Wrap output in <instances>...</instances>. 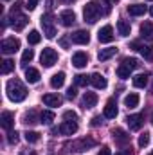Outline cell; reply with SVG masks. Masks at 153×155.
<instances>
[{
    "instance_id": "27",
    "label": "cell",
    "mask_w": 153,
    "mask_h": 155,
    "mask_svg": "<svg viewBox=\"0 0 153 155\" xmlns=\"http://www.w3.org/2000/svg\"><path fill=\"white\" fill-rule=\"evenodd\" d=\"M124 105H126L128 108H135V107L139 105V94H135V92L128 94V96L124 97Z\"/></svg>"
},
{
    "instance_id": "52",
    "label": "cell",
    "mask_w": 153,
    "mask_h": 155,
    "mask_svg": "<svg viewBox=\"0 0 153 155\" xmlns=\"http://www.w3.org/2000/svg\"><path fill=\"white\" fill-rule=\"evenodd\" d=\"M151 124H153V114H151Z\"/></svg>"
},
{
    "instance_id": "9",
    "label": "cell",
    "mask_w": 153,
    "mask_h": 155,
    "mask_svg": "<svg viewBox=\"0 0 153 155\" xmlns=\"http://www.w3.org/2000/svg\"><path fill=\"white\" fill-rule=\"evenodd\" d=\"M97 38H99L101 43H110V41L114 40V27H112V25H105V27H101L99 33H97Z\"/></svg>"
},
{
    "instance_id": "55",
    "label": "cell",
    "mask_w": 153,
    "mask_h": 155,
    "mask_svg": "<svg viewBox=\"0 0 153 155\" xmlns=\"http://www.w3.org/2000/svg\"><path fill=\"white\" fill-rule=\"evenodd\" d=\"M150 2H153V0H150Z\"/></svg>"
},
{
    "instance_id": "17",
    "label": "cell",
    "mask_w": 153,
    "mask_h": 155,
    "mask_svg": "<svg viewBox=\"0 0 153 155\" xmlns=\"http://www.w3.org/2000/svg\"><path fill=\"white\" fill-rule=\"evenodd\" d=\"M115 54H117V47H106V49H101L97 52V60L99 61H106V60H110Z\"/></svg>"
},
{
    "instance_id": "41",
    "label": "cell",
    "mask_w": 153,
    "mask_h": 155,
    "mask_svg": "<svg viewBox=\"0 0 153 155\" xmlns=\"http://www.w3.org/2000/svg\"><path fill=\"white\" fill-rule=\"evenodd\" d=\"M36 5H38V0H27L25 2V9H29V11H34Z\"/></svg>"
},
{
    "instance_id": "53",
    "label": "cell",
    "mask_w": 153,
    "mask_h": 155,
    "mask_svg": "<svg viewBox=\"0 0 153 155\" xmlns=\"http://www.w3.org/2000/svg\"><path fill=\"white\" fill-rule=\"evenodd\" d=\"M4 2H9V0H4Z\"/></svg>"
},
{
    "instance_id": "47",
    "label": "cell",
    "mask_w": 153,
    "mask_h": 155,
    "mask_svg": "<svg viewBox=\"0 0 153 155\" xmlns=\"http://www.w3.org/2000/svg\"><path fill=\"white\" fill-rule=\"evenodd\" d=\"M20 155H36V153H34L33 150H31V152H29V150H24V152H22Z\"/></svg>"
},
{
    "instance_id": "6",
    "label": "cell",
    "mask_w": 153,
    "mask_h": 155,
    "mask_svg": "<svg viewBox=\"0 0 153 155\" xmlns=\"http://www.w3.org/2000/svg\"><path fill=\"white\" fill-rule=\"evenodd\" d=\"M20 49V40L11 36V38H4L2 43H0V51L4 54H15L16 51Z\"/></svg>"
},
{
    "instance_id": "11",
    "label": "cell",
    "mask_w": 153,
    "mask_h": 155,
    "mask_svg": "<svg viewBox=\"0 0 153 155\" xmlns=\"http://www.w3.org/2000/svg\"><path fill=\"white\" fill-rule=\"evenodd\" d=\"M60 22H61V25L70 27V25L76 22V15H74V11H72V9H65V11H61V13H60Z\"/></svg>"
},
{
    "instance_id": "38",
    "label": "cell",
    "mask_w": 153,
    "mask_h": 155,
    "mask_svg": "<svg viewBox=\"0 0 153 155\" xmlns=\"http://www.w3.org/2000/svg\"><path fill=\"white\" fill-rule=\"evenodd\" d=\"M148 144H150V134H148V132H144V134L139 137V146H141V148H144V146H148Z\"/></svg>"
},
{
    "instance_id": "18",
    "label": "cell",
    "mask_w": 153,
    "mask_h": 155,
    "mask_svg": "<svg viewBox=\"0 0 153 155\" xmlns=\"http://www.w3.org/2000/svg\"><path fill=\"white\" fill-rule=\"evenodd\" d=\"M97 105V94L96 92H85L83 96V107L85 108H92Z\"/></svg>"
},
{
    "instance_id": "1",
    "label": "cell",
    "mask_w": 153,
    "mask_h": 155,
    "mask_svg": "<svg viewBox=\"0 0 153 155\" xmlns=\"http://www.w3.org/2000/svg\"><path fill=\"white\" fill-rule=\"evenodd\" d=\"M5 92H7V97L13 101V103H20L27 97V88L24 87V83L20 79H9L7 85H5Z\"/></svg>"
},
{
    "instance_id": "25",
    "label": "cell",
    "mask_w": 153,
    "mask_h": 155,
    "mask_svg": "<svg viewBox=\"0 0 153 155\" xmlns=\"http://www.w3.org/2000/svg\"><path fill=\"white\" fill-rule=\"evenodd\" d=\"M25 79H27V83H38L40 81V72L36 71V69L29 67V69H25Z\"/></svg>"
},
{
    "instance_id": "5",
    "label": "cell",
    "mask_w": 153,
    "mask_h": 155,
    "mask_svg": "<svg viewBox=\"0 0 153 155\" xmlns=\"http://www.w3.org/2000/svg\"><path fill=\"white\" fill-rule=\"evenodd\" d=\"M40 61H41V65L43 67H52L56 61H58V52L54 51V49H50V47H45L43 51H41V56H40Z\"/></svg>"
},
{
    "instance_id": "13",
    "label": "cell",
    "mask_w": 153,
    "mask_h": 155,
    "mask_svg": "<svg viewBox=\"0 0 153 155\" xmlns=\"http://www.w3.org/2000/svg\"><path fill=\"white\" fill-rule=\"evenodd\" d=\"M94 144H96L94 139H79L76 143H72V150L74 152H85L86 148H92Z\"/></svg>"
},
{
    "instance_id": "50",
    "label": "cell",
    "mask_w": 153,
    "mask_h": 155,
    "mask_svg": "<svg viewBox=\"0 0 153 155\" xmlns=\"http://www.w3.org/2000/svg\"><path fill=\"white\" fill-rule=\"evenodd\" d=\"M106 2H110V4H115V2H119V0H106Z\"/></svg>"
},
{
    "instance_id": "35",
    "label": "cell",
    "mask_w": 153,
    "mask_h": 155,
    "mask_svg": "<svg viewBox=\"0 0 153 155\" xmlns=\"http://www.w3.org/2000/svg\"><path fill=\"white\" fill-rule=\"evenodd\" d=\"M40 40H41V35H40L38 31H31V33L27 35V41H29L31 45H36V43H40Z\"/></svg>"
},
{
    "instance_id": "43",
    "label": "cell",
    "mask_w": 153,
    "mask_h": 155,
    "mask_svg": "<svg viewBox=\"0 0 153 155\" xmlns=\"http://www.w3.org/2000/svg\"><path fill=\"white\" fill-rule=\"evenodd\" d=\"M97 155H112V153H110V148H108V146H103Z\"/></svg>"
},
{
    "instance_id": "2",
    "label": "cell",
    "mask_w": 153,
    "mask_h": 155,
    "mask_svg": "<svg viewBox=\"0 0 153 155\" xmlns=\"http://www.w3.org/2000/svg\"><path fill=\"white\" fill-rule=\"evenodd\" d=\"M101 15H105V13L101 11V4L96 2V0L88 2V4L83 7V18H85V22H88V24H96Z\"/></svg>"
},
{
    "instance_id": "33",
    "label": "cell",
    "mask_w": 153,
    "mask_h": 155,
    "mask_svg": "<svg viewBox=\"0 0 153 155\" xmlns=\"http://www.w3.org/2000/svg\"><path fill=\"white\" fill-rule=\"evenodd\" d=\"M130 72H132V69H130V67H126L124 63L117 67V76H119V78H122V79L130 78Z\"/></svg>"
},
{
    "instance_id": "45",
    "label": "cell",
    "mask_w": 153,
    "mask_h": 155,
    "mask_svg": "<svg viewBox=\"0 0 153 155\" xmlns=\"http://www.w3.org/2000/svg\"><path fill=\"white\" fill-rule=\"evenodd\" d=\"M60 45H61L63 49H67V47H69V41H67L65 38H61V40H60Z\"/></svg>"
},
{
    "instance_id": "54",
    "label": "cell",
    "mask_w": 153,
    "mask_h": 155,
    "mask_svg": "<svg viewBox=\"0 0 153 155\" xmlns=\"http://www.w3.org/2000/svg\"><path fill=\"white\" fill-rule=\"evenodd\" d=\"M150 155H153V152H151V153H150Z\"/></svg>"
},
{
    "instance_id": "15",
    "label": "cell",
    "mask_w": 153,
    "mask_h": 155,
    "mask_svg": "<svg viewBox=\"0 0 153 155\" xmlns=\"http://www.w3.org/2000/svg\"><path fill=\"white\" fill-rule=\"evenodd\" d=\"M0 124H2V128H5V130H11L13 128V124H15V114L13 112H2V117H0Z\"/></svg>"
},
{
    "instance_id": "24",
    "label": "cell",
    "mask_w": 153,
    "mask_h": 155,
    "mask_svg": "<svg viewBox=\"0 0 153 155\" xmlns=\"http://www.w3.org/2000/svg\"><path fill=\"white\" fill-rule=\"evenodd\" d=\"M63 83H65V72H58V74H54L50 78V87L52 88H61Z\"/></svg>"
},
{
    "instance_id": "46",
    "label": "cell",
    "mask_w": 153,
    "mask_h": 155,
    "mask_svg": "<svg viewBox=\"0 0 153 155\" xmlns=\"http://www.w3.org/2000/svg\"><path fill=\"white\" fill-rule=\"evenodd\" d=\"M115 155H132V152L130 150H122V152H119V153H115Z\"/></svg>"
},
{
    "instance_id": "34",
    "label": "cell",
    "mask_w": 153,
    "mask_h": 155,
    "mask_svg": "<svg viewBox=\"0 0 153 155\" xmlns=\"http://www.w3.org/2000/svg\"><path fill=\"white\" fill-rule=\"evenodd\" d=\"M33 58H34V52H33V49H25V51H24V54H22V65L25 67V65H27V63H29Z\"/></svg>"
},
{
    "instance_id": "51",
    "label": "cell",
    "mask_w": 153,
    "mask_h": 155,
    "mask_svg": "<svg viewBox=\"0 0 153 155\" xmlns=\"http://www.w3.org/2000/svg\"><path fill=\"white\" fill-rule=\"evenodd\" d=\"M150 15H151V16H153V5H151V7H150Z\"/></svg>"
},
{
    "instance_id": "36",
    "label": "cell",
    "mask_w": 153,
    "mask_h": 155,
    "mask_svg": "<svg viewBox=\"0 0 153 155\" xmlns=\"http://www.w3.org/2000/svg\"><path fill=\"white\" fill-rule=\"evenodd\" d=\"M24 135H25V141H27V143H38L40 141V134L38 132H25Z\"/></svg>"
},
{
    "instance_id": "7",
    "label": "cell",
    "mask_w": 153,
    "mask_h": 155,
    "mask_svg": "<svg viewBox=\"0 0 153 155\" xmlns=\"http://www.w3.org/2000/svg\"><path fill=\"white\" fill-rule=\"evenodd\" d=\"M132 49L139 51V52L142 54L144 60L153 61V47L151 45H144V43H141V41H132Z\"/></svg>"
},
{
    "instance_id": "48",
    "label": "cell",
    "mask_w": 153,
    "mask_h": 155,
    "mask_svg": "<svg viewBox=\"0 0 153 155\" xmlns=\"http://www.w3.org/2000/svg\"><path fill=\"white\" fill-rule=\"evenodd\" d=\"M45 2H47V9L50 11V9H52V2H54V0H45Z\"/></svg>"
},
{
    "instance_id": "28",
    "label": "cell",
    "mask_w": 153,
    "mask_h": 155,
    "mask_svg": "<svg viewBox=\"0 0 153 155\" xmlns=\"http://www.w3.org/2000/svg\"><path fill=\"white\" fill-rule=\"evenodd\" d=\"M128 13L132 16H141L146 13V5H141V4H135V5H128Z\"/></svg>"
},
{
    "instance_id": "12",
    "label": "cell",
    "mask_w": 153,
    "mask_h": 155,
    "mask_svg": "<svg viewBox=\"0 0 153 155\" xmlns=\"http://www.w3.org/2000/svg\"><path fill=\"white\" fill-rule=\"evenodd\" d=\"M70 40L72 43H77V45H86L90 41V35L88 31H76L74 35H70Z\"/></svg>"
},
{
    "instance_id": "23",
    "label": "cell",
    "mask_w": 153,
    "mask_h": 155,
    "mask_svg": "<svg viewBox=\"0 0 153 155\" xmlns=\"http://www.w3.org/2000/svg\"><path fill=\"white\" fill-rule=\"evenodd\" d=\"M24 123H25V124H36V123H41L40 114L36 112V110H29V112L24 116Z\"/></svg>"
},
{
    "instance_id": "4",
    "label": "cell",
    "mask_w": 153,
    "mask_h": 155,
    "mask_svg": "<svg viewBox=\"0 0 153 155\" xmlns=\"http://www.w3.org/2000/svg\"><path fill=\"white\" fill-rule=\"evenodd\" d=\"M40 22H41V27H43V35H45L47 38H54V36H56V27H54V18H52V15H50V13L43 15Z\"/></svg>"
},
{
    "instance_id": "29",
    "label": "cell",
    "mask_w": 153,
    "mask_h": 155,
    "mask_svg": "<svg viewBox=\"0 0 153 155\" xmlns=\"http://www.w3.org/2000/svg\"><path fill=\"white\" fill-rule=\"evenodd\" d=\"M148 85V74H137L133 78V87L137 88H144Z\"/></svg>"
},
{
    "instance_id": "21",
    "label": "cell",
    "mask_w": 153,
    "mask_h": 155,
    "mask_svg": "<svg viewBox=\"0 0 153 155\" xmlns=\"http://www.w3.org/2000/svg\"><path fill=\"white\" fill-rule=\"evenodd\" d=\"M112 135H114V139L119 143V144H126V143L130 141V135H128L122 128H115L114 132H112Z\"/></svg>"
},
{
    "instance_id": "49",
    "label": "cell",
    "mask_w": 153,
    "mask_h": 155,
    "mask_svg": "<svg viewBox=\"0 0 153 155\" xmlns=\"http://www.w3.org/2000/svg\"><path fill=\"white\" fill-rule=\"evenodd\" d=\"M63 2H65V4H72L74 0H63Z\"/></svg>"
},
{
    "instance_id": "10",
    "label": "cell",
    "mask_w": 153,
    "mask_h": 155,
    "mask_svg": "<svg viewBox=\"0 0 153 155\" xmlns=\"http://www.w3.org/2000/svg\"><path fill=\"white\" fill-rule=\"evenodd\" d=\"M77 132V121H63L60 124V134L61 135H74Z\"/></svg>"
},
{
    "instance_id": "14",
    "label": "cell",
    "mask_w": 153,
    "mask_h": 155,
    "mask_svg": "<svg viewBox=\"0 0 153 155\" xmlns=\"http://www.w3.org/2000/svg\"><path fill=\"white\" fill-rule=\"evenodd\" d=\"M90 83H92V85H94L96 88H99V90L106 88V85H108L106 78L103 76V74H99V72H94V74L90 76Z\"/></svg>"
},
{
    "instance_id": "44",
    "label": "cell",
    "mask_w": 153,
    "mask_h": 155,
    "mask_svg": "<svg viewBox=\"0 0 153 155\" xmlns=\"http://www.w3.org/2000/svg\"><path fill=\"white\" fill-rule=\"evenodd\" d=\"M101 123H103V121H101V117H99V116H96L94 119H92V126H99Z\"/></svg>"
},
{
    "instance_id": "40",
    "label": "cell",
    "mask_w": 153,
    "mask_h": 155,
    "mask_svg": "<svg viewBox=\"0 0 153 155\" xmlns=\"http://www.w3.org/2000/svg\"><path fill=\"white\" fill-rule=\"evenodd\" d=\"M63 119H65V121H77V114L72 112V110H67V112L63 114Z\"/></svg>"
},
{
    "instance_id": "42",
    "label": "cell",
    "mask_w": 153,
    "mask_h": 155,
    "mask_svg": "<svg viewBox=\"0 0 153 155\" xmlns=\"http://www.w3.org/2000/svg\"><path fill=\"white\" fill-rule=\"evenodd\" d=\"M76 96H77V90H76V87H70V88L67 90V97H69V99H74Z\"/></svg>"
},
{
    "instance_id": "31",
    "label": "cell",
    "mask_w": 153,
    "mask_h": 155,
    "mask_svg": "<svg viewBox=\"0 0 153 155\" xmlns=\"http://www.w3.org/2000/svg\"><path fill=\"white\" fill-rule=\"evenodd\" d=\"M40 119H41L43 124H50V123L54 121V112H52V110H43V112L40 114Z\"/></svg>"
},
{
    "instance_id": "30",
    "label": "cell",
    "mask_w": 153,
    "mask_h": 155,
    "mask_svg": "<svg viewBox=\"0 0 153 155\" xmlns=\"http://www.w3.org/2000/svg\"><path fill=\"white\" fill-rule=\"evenodd\" d=\"M15 71V61L13 60H4L2 61V67H0V72L2 74H9Z\"/></svg>"
},
{
    "instance_id": "26",
    "label": "cell",
    "mask_w": 153,
    "mask_h": 155,
    "mask_svg": "<svg viewBox=\"0 0 153 155\" xmlns=\"http://www.w3.org/2000/svg\"><path fill=\"white\" fill-rule=\"evenodd\" d=\"M117 31H119L121 36H130L132 27H130V24H128L126 20H119V22H117Z\"/></svg>"
},
{
    "instance_id": "32",
    "label": "cell",
    "mask_w": 153,
    "mask_h": 155,
    "mask_svg": "<svg viewBox=\"0 0 153 155\" xmlns=\"http://www.w3.org/2000/svg\"><path fill=\"white\" fill-rule=\"evenodd\" d=\"M74 83H76V87H86L90 83V76L77 74V76H74Z\"/></svg>"
},
{
    "instance_id": "20",
    "label": "cell",
    "mask_w": 153,
    "mask_h": 155,
    "mask_svg": "<svg viewBox=\"0 0 153 155\" xmlns=\"http://www.w3.org/2000/svg\"><path fill=\"white\" fill-rule=\"evenodd\" d=\"M141 36L144 40L153 41V24L151 22H144V24L141 25Z\"/></svg>"
},
{
    "instance_id": "22",
    "label": "cell",
    "mask_w": 153,
    "mask_h": 155,
    "mask_svg": "<svg viewBox=\"0 0 153 155\" xmlns=\"http://www.w3.org/2000/svg\"><path fill=\"white\" fill-rule=\"evenodd\" d=\"M115 116H117V105H115L114 99H110L105 107V117L106 119H115Z\"/></svg>"
},
{
    "instance_id": "19",
    "label": "cell",
    "mask_w": 153,
    "mask_h": 155,
    "mask_svg": "<svg viewBox=\"0 0 153 155\" xmlns=\"http://www.w3.org/2000/svg\"><path fill=\"white\" fill-rule=\"evenodd\" d=\"M43 103H45L47 107H60V105L63 103V99H61L58 94H45V96H43Z\"/></svg>"
},
{
    "instance_id": "37",
    "label": "cell",
    "mask_w": 153,
    "mask_h": 155,
    "mask_svg": "<svg viewBox=\"0 0 153 155\" xmlns=\"http://www.w3.org/2000/svg\"><path fill=\"white\" fill-rule=\"evenodd\" d=\"M122 63H124V65H126V67H130V69H132V71H133V69H137V67H139V61H137V60H135V58H124V60H122Z\"/></svg>"
},
{
    "instance_id": "8",
    "label": "cell",
    "mask_w": 153,
    "mask_h": 155,
    "mask_svg": "<svg viewBox=\"0 0 153 155\" xmlns=\"http://www.w3.org/2000/svg\"><path fill=\"white\" fill-rule=\"evenodd\" d=\"M126 123L130 126V130H141L142 124H144V116L142 114H133V116H128L126 117Z\"/></svg>"
},
{
    "instance_id": "39",
    "label": "cell",
    "mask_w": 153,
    "mask_h": 155,
    "mask_svg": "<svg viewBox=\"0 0 153 155\" xmlns=\"http://www.w3.org/2000/svg\"><path fill=\"white\" fill-rule=\"evenodd\" d=\"M18 132H13V130H9V134H7V141L11 143V144H16L18 143Z\"/></svg>"
},
{
    "instance_id": "16",
    "label": "cell",
    "mask_w": 153,
    "mask_h": 155,
    "mask_svg": "<svg viewBox=\"0 0 153 155\" xmlns=\"http://www.w3.org/2000/svg\"><path fill=\"white\" fill-rule=\"evenodd\" d=\"M86 63H88V56H86L85 52H76V54L72 56V65L77 67V69L86 67Z\"/></svg>"
},
{
    "instance_id": "3",
    "label": "cell",
    "mask_w": 153,
    "mask_h": 155,
    "mask_svg": "<svg viewBox=\"0 0 153 155\" xmlns=\"http://www.w3.org/2000/svg\"><path fill=\"white\" fill-rule=\"evenodd\" d=\"M20 5H22V4L16 2V4L13 5V9H11V24H13L15 31H22V29L27 25V22H29L27 16L20 13Z\"/></svg>"
}]
</instances>
